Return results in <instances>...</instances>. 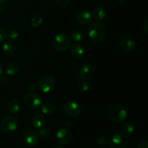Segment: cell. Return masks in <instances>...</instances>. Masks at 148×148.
Wrapping results in <instances>:
<instances>
[{
  "label": "cell",
  "instance_id": "19",
  "mask_svg": "<svg viewBox=\"0 0 148 148\" xmlns=\"http://www.w3.org/2000/svg\"><path fill=\"white\" fill-rule=\"evenodd\" d=\"M2 51L5 54L10 56V55H12L15 52L16 47L14 43H11V42H7L3 44Z\"/></svg>",
  "mask_w": 148,
  "mask_h": 148
},
{
  "label": "cell",
  "instance_id": "3",
  "mask_svg": "<svg viewBox=\"0 0 148 148\" xmlns=\"http://www.w3.org/2000/svg\"><path fill=\"white\" fill-rule=\"evenodd\" d=\"M53 46L56 50L64 51L69 49L72 45V38L65 33H59L53 39Z\"/></svg>",
  "mask_w": 148,
  "mask_h": 148
},
{
  "label": "cell",
  "instance_id": "37",
  "mask_svg": "<svg viewBox=\"0 0 148 148\" xmlns=\"http://www.w3.org/2000/svg\"><path fill=\"white\" fill-rule=\"evenodd\" d=\"M55 148H63L62 147H55Z\"/></svg>",
  "mask_w": 148,
  "mask_h": 148
},
{
  "label": "cell",
  "instance_id": "12",
  "mask_svg": "<svg viewBox=\"0 0 148 148\" xmlns=\"http://www.w3.org/2000/svg\"><path fill=\"white\" fill-rule=\"evenodd\" d=\"M77 22L81 25H88L92 22V15L90 12L87 10L79 11L75 15Z\"/></svg>",
  "mask_w": 148,
  "mask_h": 148
},
{
  "label": "cell",
  "instance_id": "39",
  "mask_svg": "<svg viewBox=\"0 0 148 148\" xmlns=\"http://www.w3.org/2000/svg\"><path fill=\"white\" fill-rule=\"evenodd\" d=\"M15 1H20V0H15Z\"/></svg>",
  "mask_w": 148,
  "mask_h": 148
},
{
  "label": "cell",
  "instance_id": "13",
  "mask_svg": "<svg viewBox=\"0 0 148 148\" xmlns=\"http://www.w3.org/2000/svg\"><path fill=\"white\" fill-rule=\"evenodd\" d=\"M137 47L136 42L130 38H124L120 41V48L126 52H131Z\"/></svg>",
  "mask_w": 148,
  "mask_h": 148
},
{
  "label": "cell",
  "instance_id": "9",
  "mask_svg": "<svg viewBox=\"0 0 148 148\" xmlns=\"http://www.w3.org/2000/svg\"><path fill=\"white\" fill-rule=\"evenodd\" d=\"M56 139L62 145H68L71 143L72 134L67 127H62L59 129L56 133Z\"/></svg>",
  "mask_w": 148,
  "mask_h": 148
},
{
  "label": "cell",
  "instance_id": "15",
  "mask_svg": "<svg viewBox=\"0 0 148 148\" xmlns=\"http://www.w3.org/2000/svg\"><path fill=\"white\" fill-rule=\"evenodd\" d=\"M19 71H20V66L16 62H10L5 66V72L10 76H14L17 75Z\"/></svg>",
  "mask_w": 148,
  "mask_h": 148
},
{
  "label": "cell",
  "instance_id": "6",
  "mask_svg": "<svg viewBox=\"0 0 148 148\" xmlns=\"http://www.w3.org/2000/svg\"><path fill=\"white\" fill-rule=\"evenodd\" d=\"M109 144L111 148H126L128 144V140L124 134L115 133L111 136Z\"/></svg>",
  "mask_w": 148,
  "mask_h": 148
},
{
  "label": "cell",
  "instance_id": "14",
  "mask_svg": "<svg viewBox=\"0 0 148 148\" xmlns=\"http://www.w3.org/2000/svg\"><path fill=\"white\" fill-rule=\"evenodd\" d=\"M70 53L73 57L79 59L83 56L85 53V49L79 43H74L70 46Z\"/></svg>",
  "mask_w": 148,
  "mask_h": 148
},
{
  "label": "cell",
  "instance_id": "18",
  "mask_svg": "<svg viewBox=\"0 0 148 148\" xmlns=\"http://www.w3.org/2000/svg\"><path fill=\"white\" fill-rule=\"evenodd\" d=\"M106 16V12L104 10L103 7H97L95 9L93 12V18L95 19V21L101 22L105 19Z\"/></svg>",
  "mask_w": 148,
  "mask_h": 148
},
{
  "label": "cell",
  "instance_id": "35",
  "mask_svg": "<svg viewBox=\"0 0 148 148\" xmlns=\"http://www.w3.org/2000/svg\"><path fill=\"white\" fill-rule=\"evenodd\" d=\"M116 1L118 3H119V4H123L124 2H125L126 0H116Z\"/></svg>",
  "mask_w": 148,
  "mask_h": 148
},
{
  "label": "cell",
  "instance_id": "25",
  "mask_svg": "<svg viewBox=\"0 0 148 148\" xmlns=\"http://www.w3.org/2000/svg\"><path fill=\"white\" fill-rule=\"evenodd\" d=\"M78 89L81 92H86L90 89V84L87 80L82 79L78 84Z\"/></svg>",
  "mask_w": 148,
  "mask_h": 148
},
{
  "label": "cell",
  "instance_id": "22",
  "mask_svg": "<svg viewBox=\"0 0 148 148\" xmlns=\"http://www.w3.org/2000/svg\"><path fill=\"white\" fill-rule=\"evenodd\" d=\"M41 111L43 114H46V115H50V114H53V112L54 111V106L51 103H46L42 106Z\"/></svg>",
  "mask_w": 148,
  "mask_h": 148
},
{
  "label": "cell",
  "instance_id": "26",
  "mask_svg": "<svg viewBox=\"0 0 148 148\" xmlns=\"http://www.w3.org/2000/svg\"><path fill=\"white\" fill-rule=\"evenodd\" d=\"M0 83L2 85H8L10 84V78L6 75H1L0 76Z\"/></svg>",
  "mask_w": 148,
  "mask_h": 148
},
{
  "label": "cell",
  "instance_id": "10",
  "mask_svg": "<svg viewBox=\"0 0 148 148\" xmlns=\"http://www.w3.org/2000/svg\"><path fill=\"white\" fill-rule=\"evenodd\" d=\"M40 139L39 133L36 130H28L26 132L23 137V140L26 145L28 147H33L38 144Z\"/></svg>",
  "mask_w": 148,
  "mask_h": 148
},
{
  "label": "cell",
  "instance_id": "29",
  "mask_svg": "<svg viewBox=\"0 0 148 148\" xmlns=\"http://www.w3.org/2000/svg\"><path fill=\"white\" fill-rule=\"evenodd\" d=\"M71 0H55V2L60 6H65L69 4Z\"/></svg>",
  "mask_w": 148,
  "mask_h": 148
},
{
  "label": "cell",
  "instance_id": "33",
  "mask_svg": "<svg viewBox=\"0 0 148 148\" xmlns=\"http://www.w3.org/2000/svg\"><path fill=\"white\" fill-rule=\"evenodd\" d=\"M6 10V7H4V5H1V4H0V14L1 13H3Z\"/></svg>",
  "mask_w": 148,
  "mask_h": 148
},
{
  "label": "cell",
  "instance_id": "2",
  "mask_svg": "<svg viewBox=\"0 0 148 148\" xmlns=\"http://www.w3.org/2000/svg\"><path fill=\"white\" fill-rule=\"evenodd\" d=\"M108 116L116 122H122L127 119V111L122 106L117 103L111 104L107 109Z\"/></svg>",
  "mask_w": 148,
  "mask_h": 148
},
{
  "label": "cell",
  "instance_id": "8",
  "mask_svg": "<svg viewBox=\"0 0 148 148\" xmlns=\"http://www.w3.org/2000/svg\"><path fill=\"white\" fill-rule=\"evenodd\" d=\"M23 101L26 106L32 109H36L41 105V98L38 94L34 92H29L26 94Z\"/></svg>",
  "mask_w": 148,
  "mask_h": 148
},
{
  "label": "cell",
  "instance_id": "36",
  "mask_svg": "<svg viewBox=\"0 0 148 148\" xmlns=\"http://www.w3.org/2000/svg\"><path fill=\"white\" fill-rule=\"evenodd\" d=\"M3 73V69H2V66H1V65L0 64V76H1V75H2Z\"/></svg>",
  "mask_w": 148,
  "mask_h": 148
},
{
  "label": "cell",
  "instance_id": "34",
  "mask_svg": "<svg viewBox=\"0 0 148 148\" xmlns=\"http://www.w3.org/2000/svg\"><path fill=\"white\" fill-rule=\"evenodd\" d=\"M9 0H0V4H1V5H4V4H7V2H8Z\"/></svg>",
  "mask_w": 148,
  "mask_h": 148
},
{
  "label": "cell",
  "instance_id": "20",
  "mask_svg": "<svg viewBox=\"0 0 148 148\" xmlns=\"http://www.w3.org/2000/svg\"><path fill=\"white\" fill-rule=\"evenodd\" d=\"M123 132H124V134L126 135H132L134 133V127L133 124H132L130 122H125L123 124Z\"/></svg>",
  "mask_w": 148,
  "mask_h": 148
},
{
  "label": "cell",
  "instance_id": "4",
  "mask_svg": "<svg viewBox=\"0 0 148 148\" xmlns=\"http://www.w3.org/2000/svg\"><path fill=\"white\" fill-rule=\"evenodd\" d=\"M0 127L1 131L6 134L13 132L17 128V119L14 116H7L1 120Z\"/></svg>",
  "mask_w": 148,
  "mask_h": 148
},
{
  "label": "cell",
  "instance_id": "27",
  "mask_svg": "<svg viewBox=\"0 0 148 148\" xmlns=\"http://www.w3.org/2000/svg\"><path fill=\"white\" fill-rule=\"evenodd\" d=\"M39 135L41 136L43 138H46L49 135V131L48 130H46V129H43L39 132Z\"/></svg>",
  "mask_w": 148,
  "mask_h": 148
},
{
  "label": "cell",
  "instance_id": "5",
  "mask_svg": "<svg viewBox=\"0 0 148 148\" xmlns=\"http://www.w3.org/2000/svg\"><path fill=\"white\" fill-rule=\"evenodd\" d=\"M55 85V79L53 76L50 75H46L45 76L42 77L39 79L38 82L37 84L38 88L40 89V91L43 92L47 93L50 92Z\"/></svg>",
  "mask_w": 148,
  "mask_h": 148
},
{
  "label": "cell",
  "instance_id": "1",
  "mask_svg": "<svg viewBox=\"0 0 148 148\" xmlns=\"http://www.w3.org/2000/svg\"><path fill=\"white\" fill-rule=\"evenodd\" d=\"M88 35L90 38L95 43H102L107 38L106 27L101 22H93L88 27Z\"/></svg>",
  "mask_w": 148,
  "mask_h": 148
},
{
  "label": "cell",
  "instance_id": "21",
  "mask_svg": "<svg viewBox=\"0 0 148 148\" xmlns=\"http://www.w3.org/2000/svg\"><path fill=\"white\" fill-rule=\"evenodd\" d=\"M43 17L38 14H36L31 18V26L33 27H38L43 23Z\"/></svg>",
  "mask_w": 148,
  "mask_h": 148
},
{
  "label": "cell",
  "instance_id": "11",
  "mask_svg": "<svg viewBox=\"0 0 148 148\" xmlns=\"http://www.w3.org/2000/svg\"><path fill=\"white\" fill-rule=\"evenodd\" d=\"M95 73V67L90 64H85L82 65L79 70V77L84 80H88L93 77Z\"/></svg>",
  "mask_w": 148,
  "mask_h": 148
},
{
  "label": "cell",
  "instance_id": "16",
  "mask_svg": "<svg viewBox=\"0 0 148 148\" xmlns=\"http://www.w3.org/2000/svg\"><path fill=\"white\" fill-rule=\"evenodd\" d=\"M20 109V102L17 99H12L7 103V110L12 114H17Z\"/></svg>",
  "mask_w": 148,
  "mask_h": 148
},
{
  "label": "cell",
  "instance_id": "17",
  "mask_svg": "<svg viewBox=\"0 0 148 148\" xmlns=\"http://www.w3.org/2000/svg\"><path fill=\"white\" fill-rule=\"evenodd\" d=\"M32 124L36 129H41L45 125V118L41 114H36L32 119Z\"/></svg>",
  "mask_w": 148,
  "mask_h": 148
},
{
  "label": "cell",
  "instance_id": "7",
  "mask_svg": "<svg viewBox=\"0 0 148 148\" xmlns=\"http://www.w3.org/2000/svg\"><path fill=\"white\" fill-rule=\"evenodd\" d=\"M65 114L70 117H76L80 115L82 108L80 105L75 101H69L64 104L63 107Z\"/></svg>",
  "mask_w": 148,
  "mask_h": 148
},
{
  "label": "cell",
  "instance_id": "23",
  "mask_svg": "<svg viewBox=\"0 0 148 148\" xmlns=\"http://www.w3.org/2000/svg\"><path fill=\"white\" fill-rule=\"evenodd\" d=\"M84 37H85L84 33L80 30H75L72 33V36H71L72 40H75L76 42L82 41L84 39Z\"/></svg>",
  "mask_w": 148,
  "mask_h": 148
},
{
  "label": "cell",
  "instance_id": "38",
  "mask_svg": "<svg viewBox=\"0 0 148 148\" xmlns=\"http://www.w3.org/2000/svg\"><path fill=\"white\" fill-rule=\"evenodd\" d=\"M101 148H108V147H101Z\"/></svg>",
  "mask_w": 148,
  "mask_h": 148
},
{
  "label": "cell",
  "instance_id": "30",
  "mask_svg": "<svg viewBox=\"0 0 148 148\" xmlns=\"http://www.w3.org/2000/svg\"><path fill=\"white\" fill-rule=\"evenodd\" d=\"M38 86L37 84L34 83V82H31V83H29L28 85H27V89L30 91H35L36 89H37Z\"/></svg>",
  "mask_w": 148,
  "mask_h": 148
},
{
  "label": "cell",
  "instance_id": "32",
  "mask_svg": "<svg viewBox=\"0 0 148 148\" xmlns=\"http://www.w3.org/2000/svg\"><path fill=\"white\" fill-rule=\"evenodd\" d=\"M137 148H148L147 141H143L137 145Z\"/></svg>",
  "mask_w": 148,
  "mask_h": 148
},
{
  "label": "cell",
  "instance_id": "24",
  "mask_svg": "<svg viewBox=\"0 0 148 148\" xmlns=\"http://www.w3.org/2000/svg\"><path fill=\"white\" fill-rule=\"evenodd\" d=\"M19 37L18 32L15 30H10L7 31V33H6V38L9 39L11 41H14V40H16Z\"/></svg>",
  "mask_w": 148,
  "mask_h": 148
},
{
  "label": "cell",
  "instance_id": "31",
  "mask_svg": "<svg viewBox=\"0 0 148 148\" xmlns=\"http://www.w3.org/2000/svg\"><path fill=\"white\" fill-rule=\"evenodd\" d=\"M143 27L144 28L145 33H148V17H146L145 19L144 20V23L143 24Z\"/></svg>",
  "mask_w": 148,
  "mask_h": 148
},
{
  "label": "cell",
  "instance_id": "28",
  "mask_svg": "<svg viewBox=\"0 0 148 148\" xmlns=\"http://www.w3.org/2000/svg\"><path fill=\"white\" fill-rule=\"evenodd\" d=\"M6 39V33L1 27H0V43L4 42Z\"/></svg>",
  "mask_w": 148,
  "mask_h": 148
}]
</instances>
